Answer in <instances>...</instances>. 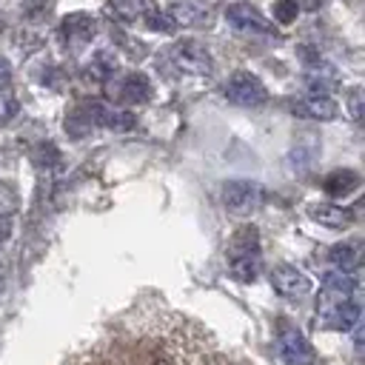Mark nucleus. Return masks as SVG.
Segmentation results:
<instances>
[{
  "label": "nucleus",
  "instance_id": "423d86ee",
  "mask_svg": "<svg viewBox=\"0 0 365 365\" xmlns=\"http://www.w3.org/2000/svg\"><path fill=\"white\" fill-rule=\"evenodd\" d=\"M168 57L185 74H211V68H214L211 51L202 43H197V40H180V43H174Z\"/></svg>",
  "mask_w": 365,
  "mask_h": 365
},
{
  "label": "nucleus",
  "instance_id": "c85d7f7f",
  "mask_svg": "<svg viewBox=\"0 0 365 365\" xmlns=\"http://www.w3.org/2000/svg\"><path fill=\"white\" fill-rule=\"evenodd\" d=\"M11 234V220L9 217H0V242H6Z\"/></svg>",
  "mask_w": 365,
  "mask_h": 365
},
{
  "label": "nucleus",
  "instance_id": "4468645a",
  "mask_svg": "<svg viewBox=\"0 0 365 365\" xmlns=\"http://www.w3.org/2000/svg\"><path fill=\"white\" fill-rule=\"evenodd\" d=\"M359 317H362L359 299H345V302H339V305H334L331 311L322 314V325L348 334V331H354L359 325Z\"/></svg>",
  "mask_w": 365,
  "mask_h": 365
},
{
  "label": "nucleus",
  "instance_id": "a211bd4d",
  "mask_svg": "<svg viewBox=\"0 0 365 365\" xmlns=\"http://www.w3.org/2000/svg\"><path fill=\"white\" fill-rule=\"evenodd\" d=\"M111 74H114V57L108 51H97L91 57V63L83 66V80L86 83H100L103 86V83L111 80Z\"/></svg>",
  "mask_w": 365,
  "mask_h": 365
},
{
  "label": "nucleus",
  "instance_id": "dca6fc26",
  "mask_svg": "<svg viewBox=\"0 0 365 365\" xmlns=\"http://www.w3.org/2000/svg\"><path fill=\"white\" fill-rule=\"evenodd\" d=\"M308 217L325 228H345L354 222V211L345 205H331V202H311Z\"/></svg>",
  "mask_w": 365,
  "mask_h": 365
},
{
  "label": "nucleus",
  "instance_id": "a878e982",
  "mask_svg": "<svg viewBox=\"0 0 365 365\" xmlns=\"http://www.w3.org/2000/svg\"><path fill=\"white\" fill-rule=\"evenodd\" d=\"M348 114H351V120H362V91L359 88L348 91Z\"/></svg>",
  "mask_w": 365,
  "mask_h": 365
},
{
  "label": "nucleus",
  "instance_id": "6e6552de",
  "mask_svg": "<svg viewBox=\"0 0 365 365\" xmlns=\"http://www.w3.org/2000/svg\"><path fill=\"white\" fill-rule=\"evenodd\" d=\"M271 288L285 297V299H302L311 294L314 282L308 279V274H302L297 265H277L271 271Z\"/></svg>",
  "mask_w": 365,
  "mask_h": 365
},
{
  "label": "nucleus",
  "instance_id": "f03ea898",
  "mask_svg": "<svg viewBox=\"0 0 365 365\" xmlns=\"http://www.w3.org/2000/svg\"><path fill=\"white\" fill-rule=\"evenodd\" d=\"M77 114L91 125V128H108V131H131L137 117L128 108L103 103V100H88L77 106Z\"/></svg>",
  "mask_w": 365,
  "mask_h": 365
},
{
  "label": "nucleus",
  "instance_id": "aec40b11",
  "mask_svg": "<svg viewBox=\"0 0 365 365\" xmlns=\"http://www.w3.org/2000/svg\"><path fill=\"white\" fill-rule=\"evenodd\" d=\"M108 6H111V11H114L120 20H125V23L143 17V14L151 9L148 0H108Z\"/></svg>",
  "mask_w": 365,
  "mask_h": 365
},
{
  "label": "nucleus",
  "instance_id": "39448f33",
  "mask_svg": "<svg viewBox=\"0 0 365 365\" xmlns=\"http://www.w3.org/2000/svg\"><path fill=\"white\" fill-rule=\"evenodd\" d=\"M262 202V188L251 180H231L222 185V205L237 214V217H248L251 211H257Z\"/></svg>",
  "mask_w": 365,
  "mask_h": 365
},
{
  "label": "nucleus",
  "instance_id": "1a4fd4ad",
  "mask_svg": "<svg viewBox=\"0 0 365 365\" xmlns=\"http://www.w3.org/2000/svg\"><path fill=\"white\" fill-rule=\"evenodd\" d=\"M354 291H356L354 274H348V271H328V274L322 277L319 314L331 311L334 305H339V302H345V299H354Z\"/></svg>",
  "mask_w": 365,
  "mask_h": 365
},
{
  "label": "nucleus",
  "instance_id": "20e7f679",
  "mask_svg": "<svg viewBox=\"0 0 365 365\" xmlns=\"http://www.w3.org/2000/svg\"><path fill=\"white\" fill-rule=\"evenodd\" d=\"M277 351H279V356H282L285 365H314L317 362L314 345L294 325H282L279 328V334H277Z\"/></svg>",
  "mask_w": 365,
  "mask_h": 365
},
{
  "label": "nucleus",
  "instance_id": "b1692460",
  "mask_svg": "<svg viewBox=\"0 0 365 365\" xmlns=\"http://www.w3.org/2000/svg\"><path fill=\"white\" fill-rule=\"evenodd\" d=\"M297 14H299V9L294 0H274V20L277 23H294Z\"/></svg>",
  "mask_w": 365,
  "mask_h": 365
},
{
  "label": "nucleus",
  "instance_id": "bb28decb",
  "mask_svg": "<svg viewBox=\"0 0 365 365\" xmlns=\"http://www.w3.org/2000/svg\"><path fill=\"white\" fill-rule=\"evenodd\" d=\"M297 3V9H305V11H317L325 0H294Z\"/></svg>",
  "mask_w": 365,
  "mask_h": 365
},
{
  "label": "nucleus",
  "instance_id": "4be33fe9",
  "mask_svg": "<svg viewBox=\"0 0 365 365\" xmlns=\"http://www.w3.org/2000/svg\"><path fill=\"white\" fill-rule=\"evenodd\" d=\"M31 160H34V165H37V168H51V165H57V163H60V151H57V145H54V143H40V145L34 148Z\"/></svg>",
  "mask_w": 365,
  "mask_h": 365
},
{
  "label": "nucleus",
  "instance_id": "7ed1b4c3",
  "mask_svg": "<svg viewBox=\"0 0 365 365\" xmlns=\"http://www.w3.org/2000/svg\"><path fill=\"white\" fill-rule=\"evenodd\" d=\"M222 94H225V100L231 106H240V108H257V106H262L268 100V88L251 71H234L225 80Z\"/></svg>",
  "mask_w": 365,
  "mask_h": 365
},
{
  "label": "nucleus",
  "instance_id": "ddd939ff",
  "mask_svg": "<svg viewBox=\"0 0 365 365\" xmlns=\"http://www.w3.org/2000/svg\"><path fill=\"white\" fill-rule=\"evenodd\" d=\"M168 17L174 20V26H208L214 11L202 0H180L168 9Z\"/></svg>",
  "mask_w": 365,
  "mask_h": 365
},
{
  "label": "nucleus",
  "instance_id": "f3484780",
  "mask_svg": "<svg viewBox=\"0 0 365 365\" xmlns=\"http://www.w3.org/2000/svg\"><path fill=\"white\" fill-rule=\"evenodd\" d=\"M322 188L328 197H348L351 191L359 188V174L351 168H334L331 174H325Z\"/></svg>",
  "mask_w": 365,
  "mask_h": 365
},
{
  "label": "nucleus",
  "instance_id": "9d476101",
  "mask_svg": "<svg viewBox=\"0 0 365 365\" xmlns=\"http://www.w3.org/2000/svg\"><path fill=\"white\" fill-rule=\"evenodd\" d=\"M111 97L125 106H143L151 97V83L143 71H131L123 80H117V86H111Z\"/></svg>",
  "mask_w": 365,
  "mask_h": 365
},
{
  "label": "nucleus",
  "instance_id": "0eeeda50",
  "mask_svg": "<svg viewBox=\"0 0 365 365\" xmlns=\"http://www.w3.org/2000/svg\"><path fill=\"white\" fill-rule=\"evenodd\" d=\"M225 20L231 29L242 31V34H257V37H277L274 23H268L254 6L248 3H231L225 9Z\"/></svg>",
  "mask_w": 365,
  "mask_h": 365
},
{
  "label": "nucleus",
  "instance_id": "cd10ccee",
  "mask_svg": "<svg viewBox=\"0 0 365 365\" xmlns=\"http://www.w3.org/2000/svg\"><path fill=\"white\" fill-rule=\"evenodd\" d=\"M9 80H11V68H9V63H6V60H0V88H6V86H9Z\"/></svg>",
  "mask_w": 365,
  "mask_h": 365
},
{
  "label": "nucleus",
  "instance_id": "f257e3e1",
  "mask_svg": "<svg viewBox=\"0 0 365 365\" xmlns=\"http://www.w3.org/2000/svg\"><path fill=\"white\" fill-rule=\"evenodd\" d=\"M262 257H259V234L254 225H242L231 234L228 242V271L240 282H254L259 277Z\"/></svg>",
  "mask_w": 365,
  "mask_h": 365
},
{
  "label": "nucleus",
  "instance_id": "412c9836",
  "mask_svg": "<svg viewBox=\"0 0 365 365\" xmlns=\"http://www.w3.org/2000/svg\"><path fill=\"white\" fill-rule=\"evenodd\" d=\"M143 23H145V29H151V31H160V34H171L177 26H174V20L168 17V11H160V9H148L145 14H143Z\"/></svg>",
  "mask_w": 365,
  "mask_h": 365
},
{
  "label": "nucleus",
  "instance_id": "2eb2a0df",
  "mask_svg": "<svg viewBox=\"0 0 365 365\" xmlns=\"http://www.w3.org/2000/svg\"><path fill=\"white\" fill-rule=\"evenodd\" d=\"M291 111L297 114V117H305V120H334L336 117V111H339V106H336V100L334 97H317V94H308V97H302V100H297L294 106H291Z\"/></svg>",
  "mask_w": 365,
  "mask_h": 365
},
{
  "label": "nucleus",
  "instance_id": "6ab92c4d",
  "mask_svg": "<svg viewBox=\"0 0 365 365\" xmlns=\"http://www.w3.org/2000/svg\"><path fill=\"white\" fill-rule=\"evenodd\" d=\"M328 259L334 265V271H354L359 265V245L356 242H339L328 251Z\"/></svg>",
  "mask_w": 365,
  "mask_h": 365
},
{
  "label": "nucleus",
  "instance_id": "5701e85b",
  "mask_svg": "<svg viewBox=\"0 0 365 365\" xmlns=\"http://www.w3.org/2000/svg\"><path fill=\"white\" fill-rule=\"evenodd\" d=\"M14 114H17V97H14V91L6 86V88H0V125H6Z\"/></svg>",
  "mask_w": 365,
  "mask_h": 365
},
{
  "label": "nucleus",
  "instance_id": "9b49d317",
  "mask_svg": "<svg viewBox=\"0 0 365 365\" xmlns=\"http://www.w3.org/2000/svg\"><path fill=\"white\" fill-rule=\"evenodd\" d=\"M60 34L63 40L71 46V48H80L86 46L94 34H97V20L86 11H74V14H66L63 23H60Z\"/></svg>",
  "mask_w": 365,
  "mask_h": 365
},
{
  "label": "nucleus",
  "instance_id": "f8f14e48",
  "mask_svg": "<svg viewBox=\"0 0 365 365\" xmlns=\"http://www.w3.org/2000/svg\"><path fill=\"white\" fill-rule=\"evenodd\" d=\"M336 83H339V74H336V68H334L331 63H325V60H319V57H317V60H308L305 86H308L311 94L328 97V91H334Z\"/></svg>",
  "mask_w": 365,
  "mask_h": 365
},
{
  "label": "nucleus",
  "instance_id": "393cba45",
  "mask_svg": "<svg viewBox=\"0 0 365 365\" xmlns=\"http://www.w3.org/2000/svg\"><path fill=\"white\" fill-rule=\"evenodd\" d=\"M14 211H17V191L11 185L0 182V217H9L11 220Z\"/></svg>",
  "mask_w": 365,
  "mask_h": 365
}]
</instances>
